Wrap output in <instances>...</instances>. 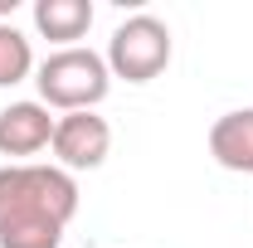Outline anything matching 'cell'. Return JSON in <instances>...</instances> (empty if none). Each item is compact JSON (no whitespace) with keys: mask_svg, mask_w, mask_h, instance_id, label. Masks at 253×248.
I'll return each mask as SVG.
<instances>
[{"mask_svg":"<svg viewBox=\"0 0 253 248\" xmlns=\"http://www.w3.org/2000/svg\"><path fill=\"white\" fill-rule=\"evenodd\" d=\"M78 214V180L44 165H0V248H59Z\"/></svg>","mask_w":253,"mask_h":248,"instance_id":"cell-1","label":"cell"},{"mask_svg":"<svg viewBox=\"0 0 253 248\" xmlns=\"http://www.w3.org/2000/svg\"><path fill=\"white\" fill-rule=\"evenodd\" d=\"M34 83H39V102L49 112H97V102L112 93V68L97 49H54L49 59L34 68Z\"/></svg>","mask_w":253,"mask_h":248,"instance_id":"cell-2","label":"cell"},{"mask_svg":"<svg viewBox=\"0 0 253 248\" xmlns=\"http://www.w3.org/2000/svg\"><path fill=\"white\" fill-rule=\"evenodd\" d=\"M170 54H175V39H170V25L161 15H126L122 25L107 39V68L112 78H126V83H151L170 68Z\"/></svg>","mask_w":253,"mask_h":248,"instance_id":"cell-3","label":"cell"},{"mask_svg":"<svg viewBox=\"0 0 253 248\" xmlns=\"http://www.w3.org/2000/svg\"><path fill=\"white\" fill-rule=\"evenodd\" d=\"M49 151H54V165L68 170V175L97 170L112 156V126H107V117H97V112H63L59 122H54Z\"/></svg>","mask_w":253,"mask_h":248,"instance_id":"cell-4","label":"cell"},{"mask_svg":"<svg viewBox=\"0 0 253 248\" xmlns=\"http://www.w3.org/2000/svg\"><path fill=\"white\" fill-rule=\"evenodd\" d=\"M59 112H49L39 97H20L10 107H0V156H10V165H25L30 156L49 151Z\"/></svg>","mask_w":253,"mask_h":248,"instance_id":"cell-5","label":"cell"},{"mask_svg":"<svg viewBox=\"0 0 253 248\" xmlns=\"http://www.w3.org/2000/svg\"><path fill=\"white\" fill-rule=\"evenodd\" d=\"M210 156L234 175H253V107H234L210 122Z\"/></svg>","mask_w":253,"mask_h":248,"instance_id":"cell-6","label":"cell"},{"mask_svg":"<svg viewBox=\"0 0 253 248\" xmlns=\"http://www.w3.org/2000/svg\"><path fill=\"white\" fill-rule=\"evenodd\" d=\"M30 15H34V30L59 49H73L93 30V0H34Z\"/></svg>","mask_w":253,"mask_h":248,"instance_id":"cell-7","label":"cell"},{"mask_svg":"<svg viewBox=\"0 0 253 248\" xmlns=\"http://www.w3.org/2000/svg\"><path fill=\"white\" fill-rule=\"evenodd\" d=\"M34 68V44L25 30H15V20H5L0 25V88H15V83H25Z\"/></svg>","mask_w":253,"mask_h":248,"instance_id":"cell-8","label":"cell"}]
</instances>
